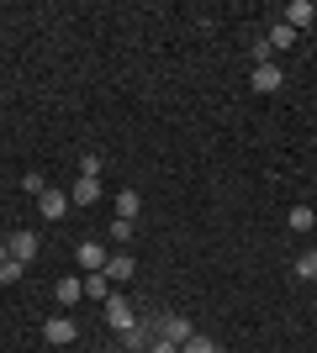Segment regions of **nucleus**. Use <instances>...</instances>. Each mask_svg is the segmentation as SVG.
I'll use <instances>...</instances> for the list:
<instances>
[{
	"label": "nucleus",
	"mask_w": 317,
	"mask_h": 353,
	"mask_svg": "<svg viewBox=\"0 0 317 353\" xmlns=\"http://www.w3.org/2000/svg\"><path fill=\"white\" fill-rule=\"evenodd\" d=\"M153 338H159V322H153V316H137V322L122 332V348H127V353H148Z\"/></svg>",
	"instance_id": "nucleus-1"
},
{
	"label": "nucleus",
	"mask_w": 317,
	"mask_h": 353,
	"mask_svg": "<svg viewBox=\"0 0 317 353\" xmlns=\"http://www.w3.org/2000/svg\"><path fill=\"white\" fill-rule=\"evenodd\" d=\"M101 316H106V327H117V332H127V327L137 322V311L122 301V295H106L101 301Z\"/></svg>",
	"instance_id": "nucleus-2"
},
{
	"label": "nucleus",
	"mask_w": 317,
	"mask_h": 353,
	"mask_svg": "<svg viewBox=\"0 0 317 353\" xmlns=\"http://www.w3.org/2000/svg\"><path fill=\"white\" fill-rule=\"evenodd\" d=\"M101 274H106V280H111V285H127V280H133V274H137V259H133V253H111V259H106V269H101Z\"/></svg>",
	"instance_id": "nucleus-3"
},
{
	"label": "nucleus",
	"mask_w": 317,
	"mask_h": 353,
	"mask_svg": "<svg viewBox=\"0 0 317 353\" xmlns=\"http://www.w3.org/2000/svg\"><path fill=\"white\" fill-rule=\"evenodd\" d=\"M43 338L53 343V348H64V343H75V338H79V322H75V316H48Z\"/></svg>",
	"instance_id": "nucleus-4"
},
{
	"label": "nucleus",
	"mask_w": 317,
	"mask_h": 353,
	"mask_svg": "<svg viewBox=\"0 0 317 353\" xmlns=\"http://www.w3.org/2000/svg\"><path fill=\"white\" fill-rule=\"evenodd\" d=\"M312 21H317V6H312V0H291V6H286V27L291 32H307Z\"/></svg>",
	"instance_id": "nucleus-5"
},
{
	"label": "nucleus",
	"mask_w": 317,
	"mask_h": 353,
	"mask_svg": "<svg viewBox=\"0 0 317 353\" xmlns=\"http://www.w3.org/2000/svg\"><path fill=\"white\" fill-rule=\"evenodd\" d=\"M37 211H43L48 221H59L64 211H69V190H53V185H48V190L37 195Z\"/></svg>",
	"instance_id": "nucleus-6"
},
{
	"label": "nucleus",
	"mask_w": 317,
	"mask_h": 353,
	"mask_svg": "<svg viewBox=\"0 0 317 353\" xmlns=\"http://www.w3.org/2000/svg\"><path fill=\"white\" fill-rule=\"evenodd\" d=\"M191 332H196V327L185 322L180 311H169V316H159V338H169V343H185Z\"/></svg>",
	"instance_id": "nucleus-7"
},
{
	"label": "nucleus",
	"mask_w": 317,
	"mask_h": 353,
	"mask_svg": "<svg viewBox=\"0 0 317 353\" xmlns=\"http://www.w3.org/2000/svg\"><path fill=\"white\" fill-rule=\"evenodd\" d=\"M95 201H101V179L79 174V179H75V190H69V206H95Z\"/></svg>",
	"instance_id": "nucleus-8"
},
{
	"label": "nucleus",
	"mask_w": 317,
	"mask_h": 353,
	"mask_svg": "<svg viewBox=\"0 0 317 353\" xmlns=\"http://www.w3.org/2000/svg\"><path fill=\"white\" fill-rule=\"evenodd\" d=\"M286 85V74H280V63H254V90L259 95H270V90Z\"/></svg>",
	"instance_id": "nucleus-9"
},
{
	"label": "nucleus",
	"mask_w": 317,
	"mask_h": 353,
	"mask_svg": "<svg viewBox=\"0 0 317 353\" xmlns=\"http://www.w3.org/2000/svg\"><path fill=\"white\" fill-rule=\"evenodd\" d=\"M6 248H11V259L32 264V259H37V232H11V237H6Z\"/></svg>",
	"instance_id": "nucleus-10"
},
{
	"label": "nucleus",
	"mask_w": 317,
	"mask_h": 353,
	"mask_svg": "<svg viewBox=\"0 0 317 353\" xmlns=\"http://www.w3.org/2000/svg\"><path fill=\"white\" fill-rule=\"evenodd\" d=\"M75 259H79V269H90V274H101V269H106V259H111V253H106L101 243H79V253H75Z\"/></svg>",
	"instance_id": "nucleus-11"
},
{
	"label": "nucleus",
	"mask_w": 317,
	"mask_h": 353,
	"mask_svg": "<svg viewBox=\"0 0 317 353\" xmlns=\"http://www.w3.org/2000/svg\"><path fill=\"white\" fill-rule=\"evenodd\" d=\"M265 43H270V48H275V53H291V43H296V32H291V27H286V21H275V27H270V32H265Z\"/></svg>",
	"instance_id": "nucleus-12"
},
{
	"label": "nucleus",
	"mask_w": 317,
	"mask_h": 353,
	"mask_svg": "<svg viewBox=\"0 0 317 353\" xmlns=\"http://www.w3.org/2000/svg\"><path fill=\"white\" fill-rule=\"evenodd\" d=\"M53 295H59V306H75L79 295H85V285H79L75 274H69V280H59V290H53Z\"/></svg>",
	"instance_id": "nucleus-13"
},
{
	"label": "nucleus",
	"mask_w": 317,
	"mask_h": 353,
	"mask_svg": "<svg viewBox=\"0 0 317 353\" xmlns=\"http://www.w3.org/2000/svg\"><path fill=\"white\" fill-rule=\"evenodd\" d=\"M137 206H143V201H137V190H117V216H122V221H133Z\"/></svg>",
	"instance_id": "nucleus-14"
},
{
	"label": "nucleus",
	"mask_w": 317,
	"mask_h": 353,
	"mask_svg": "<svg viewBox=\"0 0 317 353\" xmlns=\"http://www.w3.org/2000/svg\"><path fill=\"white\" fill-rule=\"evenodd\" d=\"M180 353H222V348H217V343H211L206 332H191V338L180 343Z\"/></svg>",
	"instance_id": "nucleus-15"
},
{
	"label": "nucleus",
	"mask_w": 317,
	"mask_h": 353,
	"mask_svg": "<svg viewBox=\"0 0 317 353\" xmlns=\"http://www.w3.org/2000/svg\"><path fill=\"white\" fill-rule=\"evenodd\" d=\"M312 227H317L312 206H296V211H291V232H312Z\"/></svg>",
	"instance_id": "nucleus-16"
},
{
	"label": "nucleus",
	"mask_w": 317,
	"mask_h": 353,
	"mask_svg": "<svg viewBox=\"0 0 317 353\" xmlns=\"http://www.w3.org/2000/svg\"><path fill=\"white\" fill-rule=\"evenodd\" d=\"M296 280H317V248H307L302 259H296Z\"/></svg>",
	"instance_id": "nucleus-17"
},
{
	"label": "nucleus",
	"mask_w": 317,
	"mask_h": 353,
	"mask_svg": "<svg viewBox=\"0 0 317 353\" xmlns=\"http://www.w3.org/2000/svg\"><path fill=\"white\" fill-rule=\"evenodd\" d=\"M21 274H27V264H21V259H6V264H0V285H16Z\"/></svg>",
	"instance_id": "nucleus-18"
},
{
	"label": "nucleus",
	"mask_w": 317,
	"mask_h": 353,
	"mask_svg": "<svg viewBox=\"0 0 317 353\" xmlns=\"http://www.w3.org/2000/svg\"><path fill=\"white\" fill-rule=\"evenodd\" d=\"M85 295H95V301H106V295H111V280H106V274H90V280H85Z\"/></svg>",
	"instance_id": "nucleus-19"
},
{
	"label": "nucleus",
	"mask_w": 317,
	"mask_h": 353,
	"mask_svg": "<svg viewBox=\"0 0 317 353\" xmlns=\"http://www.w3.org/2000/svg\"><path fill=\"white\" fill-rule=\"evenodd\" d=\"M106 232H111V243H117V248H122V243H127V237H133L137 227H133V221H122V216H117V221H111V227H106Z\"/></svg>",
	"instance_id": "nucleus-20"
},
{
	"label": "nucleus",
	"mask_w": 317,
	"mask_h": 353,
	"mask_svg": "<svg viewBox=\"0 0 317 353\" xmlns=\"http://www.w3.org/2000/svg\"><path fill=\"white\" fill-rule=\"evenodd\" d=\"M249 53H254V63H275V48L265 43V37H254V48H249Z\"/></svg>",
	"instance_id": "nucleus-21"
},
{
	"label": "nucleus",
	"mask_w": 317,
	"mask_h": 353,
	"mask_svg": "<svg viewBox=\"0 0 317 353\" xmlns=\"http://www.w3.org/2000/svg\"><path fill=\"white\" fill-rule=\"evenodd\" d=\"M79 174H90V179H101V153H85V159H79Z\"/></svg>",
	"instance_id": "nucleus-22"
},
{
	"label": "nucleus",
	"mask_w": 317,
	"mask_h": 353,
	"mask_svg": "<svg viewBox=\"0 0 317 353\" xmlns=\"http://www.w3.org/2000/svg\"><path fill=\"white\" fill-rule=\"evenodd\" d=\"M148 353H180V343H169V338H153V348Z\"/></svg>",
	"instance_id": "nucleus-23"
},
{
	"label": "nucleus",
	"mask_w": 317,
	"mask_h": 353,
	"mask_svg": "<svg viewBox=\"0 0 317 353\" xmlns=\"http://www.w3.org/2000/svg\"><path fill=\"white\" fill-rule=\"evenodd\" d=\"M6 259H11V248H6V237H0V264H6Z\"/></svg>",
	"instance_id": "nucleus-24"
},
{
	"label": "nucleus",
	"mask_w": 317,
	"mask_h": 353,
	"mask_svg": "<svg viewBox=\"0 0 317 353\" xmlns=\"http://www.w3.org/2000/svg\"><path fill=\"white\" fill-rule=\"evenodd\" d=\"M106 353H127V348H106Z\"/></svg>",
	"instance_id": "nucleus-25"
}]
</instances>
